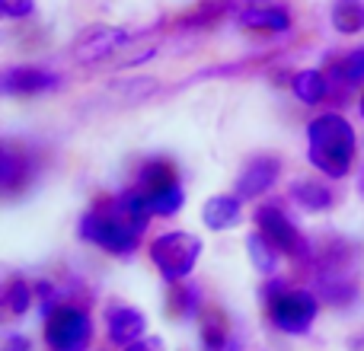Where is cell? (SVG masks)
<instances>
[{
    "instance_id": "cell-1",
    "label": "cell",
    "mask_w": 364,
    "mask_h": 351,
    "mask_svg": "<svg viewBox=\"0 0 364 351\" xmlns=\"http://www.w3.org/2000/svg\"><path fill=\"white\" fill-rule=\"evenodd\" d=\"M358 151V134L342 112H323L307 125V157L323 176H348Z\"/></svg>"
},
{
    "instance_id": "cell-2",
    "label": "cell",
    "mask_w": 364,
    "mask_h": 351,
    "mask_svg": "<svg viewBox=\"0 0 364 351\" xmlns=\"http://www.w3.org/2000/svg\"><path fill=\"white\" fill-rule=\"evenodd\" d=\"M147 220L134 217L132 207L125 205V198H106L100 205H93L80 217V237L90 243L102 246L112 256H132L141 243Z\"/></svg>"
},
{
    "instance_id": "cell-3",
    "label": "cell",
    "mask_w": 364,
    "mask_h": 351,
    "mask_svg": "<svg viewBox=\"0 0 364 351\" xmlns=\"http://www.w3.org/2000/svg\"><path fill=\"white\" fill-rule=\"evenodd\" d=\"M198 256H201V239L186 230H170L151 243V262L173 284L192 275Z\"/></svg>"
},
{
    "instance_id": "cell-4",
    "label": "cell",
    "mask_w": 364,
    "mask_h": 351,
    "mask_svg": "<svg viewBox=\"0 0 364 351\" xmlns=\"http://www.w3.org/2000/svg\"><path fill=\"white\" fill-rule=\"evenodd\" d=\"M316 313H320V301H316L314 291H304V288H288L269 301L272 326L288 335H304L314 326Z\"/></svg>"
},
{
    "instance_id": "cell-5",
    "label": "cell",
    "mask_w": 364,
    "mask_h": 351,
    "mask_svg": "<svg viewBox=\"0 0 364 351\" xmlns=\"http://www.w3.org/2000/svg\"><path fill=\"white\" fill-rule=\"evenodd\" d=\"M48 351H87L93 342V320L80 307H58L45 323Z\"/></svg>"
},
{
    "instance_id": "cell-6",
    "label": "cell",
    "mask_w": 364,
    "mask_h": 351,
    "mask_svg": "<svg viewBox=\"0 0 364 351\" xmlns=\"http://www.w3.org/2000/svg\"><path fill=\"white\" fill-rule=\"evenodd\" d=\"M128 42H132V32L122 29V26H109V23L90 26L74 42V58L77 64H100L106 58H112L119 48H125Z\"/></svg>"
},
{
    "instance_id": "cell-7",
    "label": "cell",
    "mask_w": 364,
    "mask_h": 351,
    "mask_svg": "<svg viewBox=\"0 0 364 351\" xmlns=\"http://www.w3.org/2000/svg\"><path fill=\"white\" fill-rule=\"evenodd\" d=\"M256 224H259V233H262L278 252H291V256H294V252L307 249V239L301 237L297 224L278 205H259Z\"/></svg>"
},
{
    "instance_id": "cell-8",
    "label": "cell",
    "mask_w": 364,
    "mask_h": 351,
    "mask_svg": "<svg viewBox=\"0 0 364 351\" xmlns=\"http://www.w3.org/2000/svg\"><path fill=\"white\" fill-rule=\"evenodd\" d=\"M0 87L6 96H42L61 87V74L45 68H29V64L26 68H6Z\"/></svg>"
},
{
    "instance_id": "cell-9",
    "label": "cell",
    "mask_w": 364,
    "mask_h": 351,
    "mask_svg": "<svg viewBox=\"0 0 364 351\" xmlns=\"http://www.w3.org/2000/svg\"><path fill=\"white\" fill-rule=\"evenodd\" d=\"M278 176H282V160L269 157V153H259L237 176V195L240 198H259V195H265L275 185Z\"/></svg>"
},
{
    "instance_id": "cell-10",
    "label": "cell",
    "mask_w": 364,
    "mask_h": 351,
    "mask_svg": "<svg viewBox=\"0 0 364 351\" xmlns=\"http://www.w3.org/2000/svg\"><path fill=\"white\" fill-rule=\"evenodd\" d=\"M106 329H109V339H112L115 345L128 348V345L144 339L147 320L141 310L128 307V303H115V307L106 310Z\"/></svg>"
},
{
    "instance_id": "cell-11",
    "label": "cell",
    "mask_w": 364,
    "mask_h": 351,
    "mask_svg": "<svg viewBox=\"0 0 364 351\" xmlns=\"http://www.w3.org/2000/svg\"><path fill=\"white\" fill-rule=\"evenodd\" d=\"M237 23L250 32H269V36H278V32L291 29V13L278 4H246L243 10L237 13Z\"/></svg>"
},
{
    "instance_id": "cell-12",
    "label": "cell",
    "mask_w": 364,
    "mask_h": 351,
    "mask_svg": "<svg viewBox=\"0 0 364 351\" xmlns=\"http://www.w3.org/2000/svg\"><path fill=\"white\" fill-rule=\"evenodd\" d=\"M240 214H243L240 195H211V198L205 201V207H201V220H205V227L214 233L230 230L240 220Z\"/></svg>"
},
{
    "instance_id": "cell-13",
    "label": "cell",
    "mask_w": 364,
    "mask_h": 351,
    "mask_svg": "<svg viewBox=\"0 0 364 351\" xmlns=\"http://www.w3.org/2000/svg\"><path fill=\"white\" fill-rule=\"evenodd\" d=\"M291 93L304 102V106H320L329 93V77L316 68H307V70H297L294 80H291Z\"/></svg>"
},
{
    "instance_id": "cell-14",
    "label": "cell",
    "mask_w": 364,
    "mask_h": 351,
    "mask_svg": "<svg viewBox=\"0 0 364 351\" xmlns=\"http://www.w3.org/2000/svg\"><path fill=\"white\" fill-rule=\"evenodd\" d=\"M329 23L339 36H358L364 32V0H333Z\"/></svg>"
},
{
    "instance_id": "cell-15",
    "label": "cell",
    "mask_w": 364,
    "mask_h": 351,
    "mask_svg": "<svg viewBox=\"0 0 364 351\" xmlns=\"http://www.w3.org/2000/svg\"><path fill=\"white\" fill-rule=\"evenodd\" d=\"M291 198L310 214H320V211H329L333 207V192H329L323 182H314V179H301L291 185Z\"/></svg>"
},
{
    "instance_id": "cell-16",
    "label": "cell",
    "mask_w": 364,
    "mask_h": 351,
    "mask_svg": "<svg viewBox=\"0 0 364 351\" xmlns=\"http://www.w3.org/2000/svg\"><path fill=\"white\" fill-rule=\"evenodd\" d=\"M147 207L157 217H170L186 207V192H182L179 182H166V185H154L147 188Z\"/></svg>"
},
{
    "instance_id": "cell-17",
    "label": "cell",
    "mask_w": 364,
    "mask_h": 351,
    "mask_svg": "<svg viewBox=\"0 0 364 351\" xmlns=\"http://www.w3.org/2000/svg\"><path fill=\"white\" fill-rule=\"evenodd\" d=\"M246 252H250V262L256 265L262 275H272L278 265V249L262 237V233H250L246 237Z\"/></svg>"
},
{
    "instance_id": "cell-18",
    "label": "cell",
    "mask_w": 364,
    "mask_h": 351,
    "mask_svg": "<svg viewBox=\"0 0 364 351\" xmlns=\"http://www.w3.org/2000/svg\"><path fill=\"white\" fill-rule=\"evenodd\" d=\"M329 74L339 77L346 87H361V83H364V48L348 51L342 61L333 64V70H329Z\"/></svg>"
},
{
    "instance_id": "cell-19",
    "label": "cell",
    "mask_w": 364,
    "mask_h": 351,
    "mask_svg": "<svg viewBox=\"0 0 364 351\" xmlns=\"http://www.w3.org/2000/svg\"><path fill=\"white\" fill-rule=\"evenodd\" d=\"M4 303H6V310H10V313L23 316L26 310H29V303H32V288L23 281V278H16V281L6 284V291H4Z\"/></svg>"
},
{
    "instance_id": "cell-20",
    "label": "cell",
    "mask_w": 364,
    "mask_h": 351,
    "mask_svg": "<svg viewBox=\"0 0 364 351\" xmlns=\"http://www.w3.org/2000/svg\"><path fill=\"white\" fill-rule=\"evenodd\" d=\"M0 179H4V188L6 192H13V188L19 185V182L26 179V160H19L16 153L6 147L4 151V166H0Z\"/></svg>"
},
{
    "instance_id": "cell-21",
    "label": "cell",
    "mask_w": 364,
    "mask_h": 351,
    "mask_svg": "<svg viewBox=\"0 0 364 351\" xmlns=\"http://www.w3.org/2000/svg\"><path fill=\"white\" fill-rule=\"evenodd\" d=\"M144 182L147 185H166V182H176V170H173V163H166V160H154V163L144 166Z\"/></svg>"
},
{
    "instance_id": "cell-22",
    "label": "cell",
    "mask_w": 364,
    "mask_h": 351,
    "mask_svg": "<svg viewBox=\"0 0 364 351\" xmlns=\"http://www.w3.org/2000/svg\"><path fill=\"white\" fill-rule=\"evenodd\" d=\"M0 13L6 19H26L36 13V0H0Z\"/></svg>"
},
{
    "instance_id": "cell-23",
    "label": "cell",
    "mask_w": 364,
    "mask_h": 351,
    "mask_svg": "<svg viewBox=\"0 0 364 351\" xmlns=\"http://www.w3.org/2000/svg\"><path fill=\"white\" fill-rule=\"evenodd\" d=\"M164 339L160 335H154V339H141V342H134V345H128L125 351H164Z\"/></svg>"
},
{
    "instance_id": "cell-24",
    "label": "cell",
    "mask_w": 364,
    "mask_h": 351,
    "mask_svg": "<svg viewBox=\"0 0 364 351\" xmlns=\"http://www.w3.org/2000/svg\"><path fill=\"white\" fill-rule=\"evenodd\" d=\"M4 351H29V339L26 335H10L4 342Z\"/></svg>"
},
{
    "instance_id": "cell-25",
    "label": "cell",
    "mask_w": 364,
    "mask_h": 351,
    "mask_svg": "<svg viewBox=\"0 0 364 351\" xmlns=\"http://www.w3.org/2000/svg\"><path fill=\"white\" fill-rule=\"evenodd\" d=\"M358 112H361V119H364V96L358 99Z\"/></svg>"
}]
</instances>
